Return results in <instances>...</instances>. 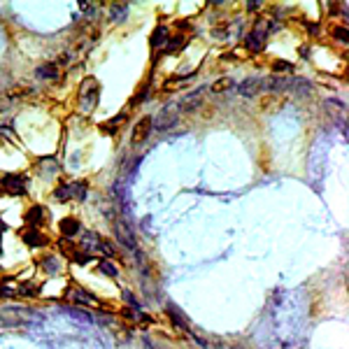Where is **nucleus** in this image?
<instances>
[{"label": "nucleus", "instance_id": "1", "mask_svg": "<svg viewBox=\"0 0 349 349\" xmlns=\"http://www.w3.org/2000/svg\"><path fill=\"white\" fill-rule=\"evenodd\" d=\"M98 93H100V84L98 79H93V77H86L79 86V107L84 112H91L98 103Z\"/></svg>", "mask_w": 349, "mask_h": 349}, {"label": "nucleus", "instance_id": "2", "mask_svg": "<svg viewBox=\"0 0 349 349\" xmlns=\"http://www.w3.org/2000/svg\"><path fill=\"white\" fill-rule=\"evenodd\" d=\"M177 112H180V105H174V103L165 105L156 114V119L152 121V128H156V131H170L177 124Z\"/></svg>", "mask_w": 349, "mask_h": 349}, {"label": "nucleus", "instance_id": "3", "mask_svg": "<svg viewBox=\"0 0 349 349\" xmlns=\"http://www.w3.org/2000/svg\"><path fill=\"white\" fill-rule=\"evenodd\" d=\"M0 191L10 193V196H23L26 193V180L14 172L5 174V177H0Z\"/></svg>", "mask_w": 349, "mask_h": 349}, {"label": "nucleus", "instance_id": "4", "mask_svg": "<svg viewBox=\"0 0 349 349\" xmlns=\"http://www.w3.org/2000/svg\"><path fill=\"white\" fill-rule=\"evenodd\" d=\"M245 47L249 51H261L263 47H266V23H263V19H258V23L254 26V31L247 35Z\"/></svg>", "mask_w": 349, "mask_h": 349}, {"label": "nucleus", "instance_id": "5", "mask_svg": "<svg viewBox=\"0 0 349 349\" xmlns=\"http://www.w3.org/2000/svg\"><path fill=\"white\" fill-rule=\"evenodd\" d=\"M31 314L33 312L28 310V307H5V310H0V322L5 324V326H14V324L26 322V316Z\"/></svg>", "mask_w": 349, "mask_h": 349}, {"label": "nucleus", "instance_id": "6", "mask_svg": "<svg viewBox=\"0 0 349 349\" xmlns=\"http://www.w3.org/2000/svg\"><path fill=\"white\" fill-rule=\"evenodd\" d=\"M114 233H117V240H119L124 247H128V249H135L137 247L135 235H133L131 226L126 224V221H114Z\"/></svg>", "mask_w": 349, "mask_h": 349}, {"label": "nucleus", "instance_id": "7", "mask_svg": "<svg viewBox=\"0 0 349 349\" xmlns=\"http://www.w3.org/2000/svg\"><path fill=\"white\" fill-rule=\"evenodd\" d=\"M66 300H70V303H77V305H89V303H93L96 300V296L89 294L86 289H82V286H70L66 294Z\"/></svg>", "mask_w": 349, "mask_h": 349}, {"label": "nucleus", "instance_id": "8", "mask_svg": "<svg viewBox=\"0 0 349 349\" xmlns=\"http://www.w3.org/2000/svg\"><path fill=\"white\" fill-rule=\"evenodd\" d=\"M149 133H152V119L144 117V119H140L135 124V128H133V144H142V142L149 137Z\"/></svg>", "mask_w": 349, "mask_h": 349}, {"label": "nucleus", "instance_id": "9", "mask_svg": "<svg viewBox=\"0 0 349 349\" xmlns=\"http://www.w3.org/2000/svg\"><path fill=\"white\" fill-rule=\"evenodd\" d=\"M289 84H291L289 77H284V75H275V77H270V79H266V82H261V89L277 93V91H286V89H289Z\"/></svg>", "mask_w": 349, "mask_h": 349}, {"label": "nucleus", "instance_id": "10", "mask_svg": "<svg viewBox=\"0 0 349 349\" xmlns=\"http://www.w3.org/2000/svg\"><path fill=\"white\" fill-rule=\"evenodd\" d=\"M21 238H23V242H26L28 247H44L47 245V238H44L38 228H31V226L21 230Z\"/></svg>", "mask_w": 349, "mask_h": 349}, {"label": "nucleus", "instance_id": "11", "mask_svg": "<svg viewBox=\"0 0 349 349\" xmlns=\"http://www.w3.org/2000/svg\"><path fill=\"white\" fill-rule=\"evenodd\" d=\"M261 91V79L258 77H247L245 82L240 84V96L242 98H254Z\"/></svg>", "mask_w": 349, "mask_h": 349}, {"label": "nucleus", "instance_id": "12", "mask_svg": "<svg viewBox=\"0 0 349 349\" xmlns=\"http://www.w3.org/2000/svg\"><path fill=\"white\" fill-rule=\"evenodd\" d=\"M170 40V31L165 26H156L152 33V40H149V44H152L154 49H161V47H165Z\"/></svg>", "mask_w": 349, "mask_h": 349}, {"label": "nucleus", "instance_id": "13", "mask_svg": "<svg viewBox=\"0 0 349 349\" xmlns=\"http://www.w3.org/2000/svg\"><path fill=\"white\" fill-rule=\"evenodd\" d=\"M23 219H26V224L31 226V228H38V226H42V221H44V210L40 208V205H33V208L26 212Z\"/></svg>", "mask_w": 349, "mask_h": 349}, {"label": "nucleus", "instance_id": "14", "mask_svg": "<svg viewBox=\"0 0 349 349\" xmlns=\"http://www.w3.org/2000/svg\"><path fill=\"white\" fill-rule=\"evenodd\" d=\"M59 228H61V233L66 235V238H72V235H77V233H79V228H82V224H79L77 219L68 217V219H61Z\"/></svg>", "mask_w": 349, "mask_h": 349}, {"label": "nucleus", "instance_id": "15", "mask_svg": "<svg viewBox=\"0 0 349 349\" xmlns=\"http://www.w3.org/2000/svg\"><path fill=\"white\" fill-rule=\"evenodd\" d=\"M38 263H40V268H42L44 273H49V275H54V273H59V270H61V261L56 256H51V254L42 256Z\"/></svg>", "mask_w": 349, "mask_h": 349}, {"label": "nucleus", "instance_id": "16", "mask_svg": "<svg viewBox=\"0 0 349 349\" xmlns=\"http://www.w3.org/2000/svg\"><path fill=\"white\" fill-rule=\"evenodd\" d=\"M38 172L44 174V177H51V174L59 172V163H56V158H42L38 163Z\"/></svg>", "mask_w": 349, "mask_h": 349}, {"label": "nucleus", "instance_id": "17", "mask_svg": "<svg viewBox=\"0 0 349 349\" xmlns=\"http://www.w3.org/2000/svg\"><path fill=\"white\" fill-rule=\"evenodd\" d=\"M202 91H205V89H198L196 93H191V96H189V98L180 105V109H184V112H193V109L202 103Z\"/></svg>", "mask_w": 349, "mask_h": 349}, {"label": "nucleus", "instance_id": "18", "mask_svg": "<svg viewBox=\"0 0 349 349\" xmlns=\"http://www.w3.org/2000/svg\"><path fill=\"white\" fill-rule=\"evenodd\" d=\"M35 75H38L40 79H56V77H59V66H56V63H44V66H40L38 70H35Z\"/></svg>", "mask_w": 349, "mask_h": 349}, {"label": "nucleus", "instance_id": "19", "mask_svg": "<svg viewBox=\"0 0 349 349\" xmlns=\"http://www.w3.org/2000/svg\"><path fill=\"white\" fill-rule=\"evenodd\" d=\"M100 245V238H98V233H84L82 235V242H79V249L82 251H86L89 254V249H96V247Z\"/></svg>", "mask_w": 349, "mask_h": 349}, {"label": "nucleus", "instance_id": "20", "mask_svg": "<svg viewBox=\"0 0 349 349\" xmlns=\"http://www.w3.org/2000/svg\"><path fill=\"white\" fill-rule=\"evenodd\" d=\"M289 86L294 89V91L298 93V96H312V93H314V86H312V84L307 82V79H294V82H291Z\"/></svg>", "mask_w": 349, "mask_h": 349}, {"label": "nucleus", "instance_id": "21", "mask_svg": "<svg viewBox=\"0 0 349 349\" xmlns=\"http://www.w3.org/2000/svg\"><path fill=\"white\" fill-rule=\"evenodd\" d=\"M109 17H112V21H126V17H128V5H126V3H117V5H112Z\"/></svg>", "mask_w": 349, "mask_h": 349}, {"label": "nucleus", "instance_id": "22", "mask_svg": "<svg viewBox=\"0 0 349 349\" xmlns=\"http://www.w3.org/2000/svg\"><path fill=\"white\" fill-rule=\"evenodd\" d=\"M168 314L172 316V322L177 324V326H180V328H184V331H189V324H186V316L182 314V312L177 310V307H174V305H168Z\"/></svg>", "mask_w": 349, "mask_h": 349}, {"label": "nucleus", "instance_id": "23", "mask_svg": "<svg viewBox=\"0 0 349 349\" xmlns=\"http://www.w3.org/2000/svg\"><path fill=\"white\" fill-rule=\"evenodd\" d=\"M70 193L77 200H84V198H86V182H75V184H70Z\"/></svg>", "mask_w": 349, "mask_h": 349}, {"label": "nucleus", "instance_id": "24", "mask_svg": "<svg viewBox=\"0 0 349 349\" xmlns=\"http://www.w3.org/2000/svg\"><path fill=\"white\" fill-rule=\"evenodd\" d=\"M98 270H100L103 275H107V277H117V275H119L117 266H112L109 261H98Z\"/></svg>", "mask_w": 349, "mask_h": 349}, {"label": "nucleus", "instance_id": "25", "mask_svg": "<svg viewBox=\"0 0 349 349\" xmlns=\"http://www.w3.org/2000/svg\"><path fill=\"white\" fill-rule=\"evenodd\" d=\"M230 86H233V79H230V77H224V79H219V82H214L210 89H212L214 93H221V91H228Z\"/></svg>", "mask_w": 349, "mask_h": 349}, {"label": "nucleus", "instance_id": "26", "mask_svg": "<svg viewBox=\"0 0 349 349\" xmlns=\"http://www.w3.org/2000/svg\"><path fill=\"white\" fill-rule=\"evenodd\" d=\"M54 196L59 198V200H70V198H72L70 184H59V186H56V191H54Z\"/></svg>", "mask_w": 349, "mask_h": 349}, {"label": "nucleus", "instance_id": "27", "mask_svg": "<svg viewBox=\"0 0 349 349\" xmlns=\"http://www.w3.org/2000/svg\"><path fill=\"white\" fill-rule=\"evenodd\" d=\"M326 105L328 109H333V112H335V114H340V117H344V105L340 103V100H326Z\"/></svg>", "mask_w": 349, "mask_h": 349}, {"label": "nucleus", "instance_id": "28", "mask_svg": "<svg viewBox=\"0 0 349 349\" xmlns=\"http://www.w3.org/2000/svg\"><path fill=\"white\" fill-rule=\"evenodd\" d=\"M182 47H184V38H182V35H174V38L168 40V49L170 51H177V49H182Z\"/></svg>", "mask_w": 349, "mask_h": 349}, {"label": "nucleus", "instance_id": "29", "mask_svg": "<svg viewBox=\"0 0 349 349\" xmlns=\"http://www.w3.org/2000/svg\"><path fill=\"white\" fill-rule=\"evenodd\" d=\"M98 249L103 251L105 256H114V254H117V249H114V247H112V242H107V240H100Z\"/></svg>", "mask_w": 349, "mask_h": 349}, {"label": "nucleus", "instance_id": "30", "mask_svg": "<svg viewBox=\"0 0 349 349\" xmlns=\"http://www.w3.org/2000/svg\"><path fill=\"white\" fill-rule=\"evenodd\" d=\"M17 294L19 296H33V294H38V286H35V284H21Z\"/></svg>", "mask_w": 349, "mask_h": 349}, {"label": "nucleus", "instance_id": "31", "mask_svg": "<svg viewBox=\"0 0 349 349\" xmlns=\"http://www.w3.org/2000/svg\"><path fill=\"white\" fill-rule=\"evenodd\" d=\"M72 261H75L77 266H84L86 261H91V254H86V251H77L75 256H72Z\"/></svg>", "mask_w": 349, "mask_h": 349}, {"label": "nucleus", "instance_id": "32", "mask_svg": "<svg viewBox=\"0 0 349 349\" xmlns=\"http://www.w3.org/2000/svg\"><path fill=\"white\" fill-rule=\"evenodd\" d=\"M273 70L275 72H291V70H294V66H291V63H286V61H277V63L273 66Z\"/></svg>", "mask_w": 349, "mask_h": 349}, {"label": "nucleus", "instance_id": "33", "mask_svg": "<svg viewBox=\"0 0 349 349\" xmlns=\"http://www.w3.org/2000/svg\"><path fill=\"white\" fill-rule=\"evenodd\" d=\"M147 96H149V86H142V91L137 93L135 98H133V105H140V103H144V100H147Z\"/></svg>", "mask_w": 349, "mask_h": 349}, {"label": "nucleus", "instance_id": "34", "mask_svg": "<svg viewBox=\"0 0 349 349\" xmlns=\"http://www.w3.org/2000/svg\"><path fill=\"white\" fill-rule=\"evenodd\" d=\"M333 38H335V40H340V42H347V28H335V31H333Z\"/></svg>", "mask_w": 349, "mask_h": 349}, {"label": "nucleus", "instance_id": "35", "mask_svg": "<svg viewBox=\"0 0 349 349\" xmlns=\"http://www.w3.org/2000/svg\"><path fill=\"white\" fill-rule=\"evenodd\" d=\"M124 300H126V303H128V305H131V307H135V310H140V303H137V300H135V296H133L131 291H124Z\"/></svg>", "mask_w": 349, "mask_h": 349}, {"label": "nucleus", "instance_id": "36", "mask_svg": "<svg viewBox=\"0 0 349 349\" xmlns=\"http://www.w3.org/2000/svg\"><path fill=\"white\" fill-rule=\"evenodd\" d=\"M5 296H12V291L7 289L5 284H3V286H0V298H5Z\"/></svg>", "mask_w": 349, "mask_h": 349}, {"label": "nucleus", "instance_id": "37", "mask_svg": "<svg viewBox=\"0 0 349 349\" xmlns=\"http://www.w3.org/2000/svg\"><path fill=\"white\" fill-rule=\"evenodd\" d=\"M247 7H249V10H256V7H258V0H251V3H249Z\"/></svg>", "mask_w": 349, "mask_h": 349}, {"label": "nucleus", "instance_id": "38", "mask_svg": "<svg viewBox=\"0 0 349 349\" xmlns=\"http://www.w3.org/2000/svg\"><path fill=\"white\" fill-rule=\"evenodd\" d=\"M3 228H5V226H3V224H0V233H3Z\"/></svg>", "mask_w": 349, "mask_h": 349}]
</instances>
